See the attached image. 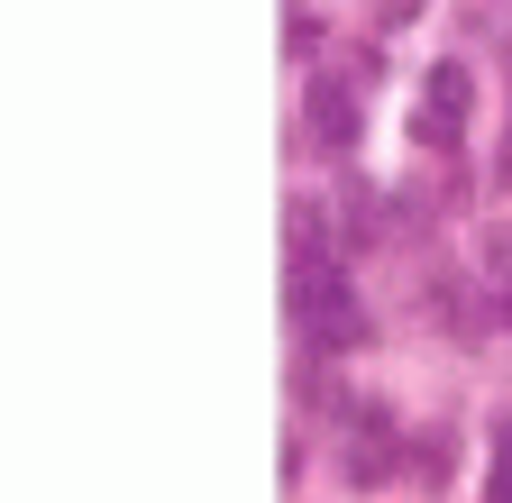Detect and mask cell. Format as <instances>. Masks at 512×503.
<instances>
[{
  "instance_id": "cell-2",
  "label": "cell",
  "mask_w": 512,
  "mask_h": 503,
  "mask_svg": "<svg viewBox=\"0 0 512 503\" xmlns=\"http://www.w3.org/2000/svg\"><path fill=\"white\" fill-rule=\"evenodd\" d=\"M311 119H320V138H330V147H348V138H357V110H348V92H339V83H311Z\"/></svg>"
},
{
  "instance_id": "cell-1",
  "label": "cell",
  "mask_w": 512,
  "mask_h": 503,
  "mask_svg": "<svg viewBox=\"0 0 512 503\" xmlns=\"http://www.w3.org/2000/svg\"><path fill=\"white\" fill-rule=\"evenodd\" d=\"M448 119H467V74H458V65H439V83H430V110H421V138H430V147H439Z\"/></svg>"
}]
</instances>
